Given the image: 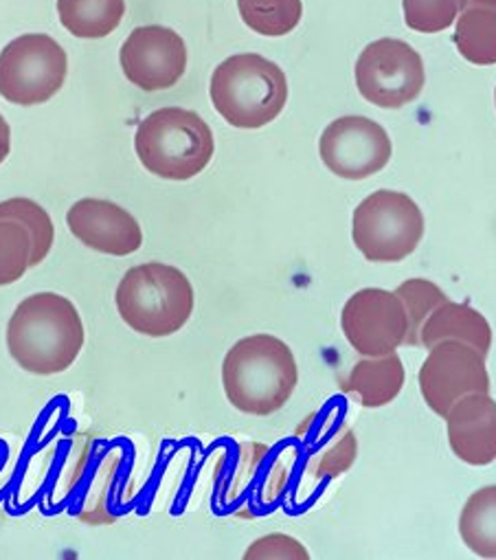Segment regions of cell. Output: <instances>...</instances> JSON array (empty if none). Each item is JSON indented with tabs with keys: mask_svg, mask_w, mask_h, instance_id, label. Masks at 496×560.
<instances>
[{
	"mask_svg": "<svg viewBox=\"0 0 496 560\" xmlns=\"http://www.w3.org/2000/svg\"><path fill=\"white\" fill-rule=\"evenodd\" d=\"M84 322L71 300L36 293L19 304L8 324V350L21 370L36 376L67 372L84 350Z\"/></svg>",
	"mask_w": 496,
	"mask_h": 560,
	"instance_id": "obj_1",
	"label": "cell"
},
{
	"mask_svg": "<svg viewBox=\"0 0 496 560\" xmlns=\"http://www.w3.org/2000/svg\"><path fill=\"white\" fill-rule=\"evenodd\" d=\"M299 368L288 343L273 335L239 339L224 357L222 387L228 402L246 416H273L288 405Z\"/></svg>",
	"mask_w": 496,
	"mask_h": 560,
	"instance_id": "obj_2",
	"label": "cell"
},
{
	"mask_svg": "<svg viewBox=\"0 0 496 560\" xmlns=\"http://www.w3.org/2000/svg\"><path fill=\"white\" fill-rule=\"evenodd\" d=\"M115 306L126 326L137 335L163 339L187 326L193 315L196 295L189 277L161 261L132 266L117 287Z\"/></svg>",
	"mask_w": 496,
	"mask_h": 560,
	"instance_id": "obj_3",
	"label": "cell"
},
{
	"mask_svg": "<svg viewBox=\"0 0 496 560\" xmlns=\"http://www.w3.org/2000/svg\"><path fill=\"white\" fill-rule=\"evenodd\" d=\"M211 102L233 128L258 130L275 121L288 102L286 73L258 54L226 58L211 75Z\"/></svg>",
	"mask_w": 496,
	"mask_h": 560,
	"instance_id": "obj_4",
	"label": "cell"
},
{
	"mask_svg": "<svg viewBox=\"0 0 496 560\" xmlns=\"http://www.w3.org/2000/svg\"><path fill=\"white\" fill-rule=\"evenodd\" d=\"M134 150L150 174L165 180H189L211 163L215 139L198 113L167 106L139 124Z\"/></svg>",
	"mask_w": 496,
	"mask_h": 560,
	"instance_id": "obj_5",
	"label": "cell"
},
{
	"mask_svg": "<svg viewBox=\"0 0 496 560\" xmlns=\"http://www.w3.org/2000/svg\"><path fill=\"white\" fill-rule=\"evenodd\" d=\"M352 237L365 259L395 264L420 246L424 237V215L409 194L378 189L356 207Z\"/></svg>",
	"mask_w": 496,
	"mask_h": 560,
	"instance_id": "obj_6",
	"label": "cell"
},
{
	"mask_svg": "<svg viewBox=\"0 0 496 560\" xmlns=\"http://www.w3.org/2000/svg\"><path fill=\"white\" fill-rule=\"evenodd\" d=\"M69 73L67 51L45 34H27L0 51V95L16 106L54 100Z\"/></svg>",
	"mask_w": 496,
	"mask_h": 560,
	"instance_id": "obj_7",
	"label": "cell"
},
{
	"mask_svg": "<svg viewBox=\"0 0 496 560\" xmlns=\"http://www.w3.org/2000/svg\"><path fill=\"white\" fill-rule=\"evenodd\" d=\"M356 86L378 108H402L415 102L426 86L422 56L402 40H376L363 49L356 62Z\"/></svg>",
	"mask_w": 496,
	"mask_h": 560,
	"instance_id": "obj_8",
	"label": "cell"
},
{
	"mask_svg": "<svg viewBox=\"0 0 496 560\" xmlns=\"http://www.w3.org/2000/svg\"><path fill=\"white\" fill-rule=\"evenodd\" d=\"M293 459L273 448L246 442L222 475L220 499L239 516H253L262 508H273L286 492Z\"/></svg>",
	"mask_w": 496,
	"mask_h": 560,
	"instance_id": "obj_9",
	"label": "cell"
},
{
	"mask_svg": "<svg viewBox=\"0 0 496 560\" xmlns=\"http://www.w3.org/2000/svg\"><path fill=\"white\" fill-rule=\"evenodd\" d=\"M420 392L433 413L446 418L450 407L470 394H489L485 357L457 341L430 348L420 374Z\"/></svg>",
	"mask_w": 496,
	"mask_h": 560,
	"instance_id": "obj_10",
	"label": "cell"
},
{
	"mask_svg": "<svg viewBox=\"0 0 496 560\" xmlns=\"http://www.w3.org/2000/svg\"><path fill=\"white\" fill-rule=\"evenodd\" d=\"M319 154L332 174L345 180H363L387 167L393 143L387 130L374 119L347 115L334 119L323 130Z\"/></svg>",
	"mask_w": 496,
	"mask_h": 560,
	"instance_id": "obj_11",
	"label": "cell"
},
{
	"mask_svg": "<svg viewBox=\"0 0 496 560\" xmlns=\"http://www.w3.org/2000/svg\"><path fill=\"white\" fill-rule=\"evenodd\" d=\"M347 343L363 357L393 354L406 339V313L395 293L363 289L354 293L341 313Z\"/></svg>",
	"mask_w": 496,
	"mask_h": 560,
	"instance_id": "obj_12",
	"label": "cell"
},
{
	"mask_svg": "<svg viewBox=\"0 0 496 560\" xmlns=\"http://www.w3.org/2000/svg\"><path fill=\"white\" fill-rule=\"evenodd\" d=\"M121 69L141 91H167L187 71L185 40L169 27L147 25L134 30L121 47Z\"/></svg>",
	"mask_w": 496,
	"mask_h": 560,
	"instance_id": "obj_13",
	"label": "cell"
},
{
	"mask_svg": "<svg viewBox=\"0 0 496 560\" xmlns=\"http://www.w3.org/2000/svg\"><path fill=\"white\" fill-rule=\"evenodd\" d=\"M67 222L84 246L104 255L126 257L137 253L143 244V231L137 218L110 200H78L69 209Z\"/></svg>",
	"mask_w": 496,
	"mask_h": 560,
	"instance_id": "obj_14",
	"label": "cell"
},
{
	"mask_svg": "<svg viewBox=\"0 0 496 560\" xmlns=\"http://www.w3.org/2000/svg\"><path fill=\"white\" fill-rule=\"evenodd\" d=\"M304 468L315 479H334L347 472L358 455V440L343 418L312 413L295 431Z\"/></svg>",
	"mask_w": 496,
	"mask_h": 560,
	"instance_id": "obj_15",
	"label": "cell"
},
{
	"mask_svg": "<svg viewBox=\"0 0 496 560\" xmlns=\"http://www.w3.org/2000/svg\"><path fill=\"white\" fill-rule=\"evenodd\" d=\"M448 444L457 459L487 466L496 459V400L489 394H470L457 400L446 416Z\"/></svg>",
	"mask_w": 496,
	"mask_h": 560,
	"instance_id": "obj_16",
	"label": "cell"
},
{
	"mask_svg": "<svg viewBox=\"0 0 496 560\" xmlns=\"http://www.w3.org/2000/svg\"><path fill=\"white\" fill-rule=\"evenodd\" d=\"M91 479L86 481L82 501L75 510L78 518L88 525H113L126 510L130 494H123V468L126 455L119 446L104 448L91 446L88 455Z\"/></svg>",
	"mask_w": 496,
	"mask_h": 560,
	"instance_id": "obj_17",
	"label": "cell"
},
{
	"mask_svg": "<svg viewBox=\"0 0 496 560\" xmlns=\"http://www.w3.org/2000/svg\"><path fill=\"white\" fill-rule=\"evenodd\" d=\"M444 341L465 343L487 357L492 348V328L472 306L446 302L422 326V348L430 350Z\"/></svg>",
	"mask_w": 496,
	"mask_h": 560,
	"instance_id": "obj_18",
	"label": "cell"
},
{
	"mask_svg": "<svg viewBox=\"0 0 496 560\" xmlns=\"http://www.w3.org/2000/svg\"><path fill=\"white\" fill-rule=\"evenodd\" d=\"M404 378V365L395 352L387 357H367L352 368L343 381V392L365 409H378L400 396Z\"/></svg>",
	"mask_w": 496,
	"mask_h": 560,
	"instance_id": "obj_19",
	"label": "cell"
},
{
	"mask_svg": "<svg viewBox=\"0 0 496 560\" xmlns=\"http://www.w3.org/2000/svg\"><path fill=\"white\" fill-rule=\"evenodd\" d=\"M454 45L470 65H496V0H463L457 16Z\"/></svg>",
	"mask_w": 496,
	"mask_h": 560,
	"instance_id": "obj_20",
	"label": "cell"
},
{
	"mask_svg": "<svg viewBox=\"0 0 496 560\" xmlns=\"http://www.w3.org/2000/svg\"><path fill=\"white\" fill-rule=\"evenodd\" d=\"M58 14L73 36L97 40L119 27L126 0H58Z\"/></svg>",
	"mask_w": 496,
	"mask_h": 560,
	"instance_id": "obj_21",
	"label": "cell"
},
{
	"mask_svg": "<svg viewBox=\"0 0 496 560\" xmlns=\"http://www.w3.org/2000/svg\"><path fill=\"white\" fill-rule=\"evenodd\" d=\"M459 536L472 553L496 558V486L479 488L468 497L459 514Z\"/></svg>",
	"mask_w": 496,
	"mask_h": 560,
	"instance_id": "obj_22",
	"label": "cell"
},
{
	"mask_svg": "<svg viewBox=\"0 0 496 560\" xmlns=\"http://www.w3.org/2000/svg\"><path fill=\"white\" fill-rule=\"evenodd\" d=\"M34 235L29 226L0 205V287H12L32 268Z\"/></svg>",
	"mask_w": 496,
	"mask_h": 560,
	"instance_id": "obj_23",
	"label": "cell"
},
{
	"mask_svg": "<svg viewBox=\"0 0 496 560\" xmlns=\"http://www.w3.org/2000/svg\"><path fill=\"white\" fill-rule=\"evenodd\" d=\"M237 10L248 30L260 36H288L304 16L302 0H237Z\"/></svg>",
	"mask_w": 496,
	"mask_h": 560,
	"instance_id": "obj_24",
	"label": "cell"
},
{
	"mask_svg": "<svg viewBox=\"0 0 496 560\" xmlns=\"http://www.w3.org/2000/svg\"><path fill=\"white\" fill-rule=\"evenodd\" d=\"M395 295L404 306L406 324H409L404 346L422 348V326L439 306H444L448 302V298L435 282H430V279H424V277L406 279V282H402L395 289Z\"/></svg>",
	"mask_w": 496,
	"mask_h": 560,
	"instance_id": "obj_25",
	"label": "cell"
},
{
	"mask_svg": "<svg viewBox=\"0 0 496 560\" xmlns=\"http://www.w3.org/2000/svg\"><path fill=\"white\" fill-rule=\"evenodd\" d=\"M402 8L409 30L439 34L457 21L463 0H402Z\"/></svg>",
	"mask_w": 496,
	"mask_h": 560,
	"instance_id": "obj_26",
	"label": "cell"
},
{
	"mask_svg": "<svg viewBox=\"0 0 496 560\" xmlns=\"http://www.w3.org/2000/svg\"><path fill=\"white\" fill-rule=\"evenodd\" d=\"M8 211L19 215L32 231L34 235V257H32V268L43 264L54 246L56 240V229L49 218V213L34 200L29 198H10L0 202Z\"/></svg>",
	"mask_w": 496,
	"mask_h": 560,
	"instance_id": "obj_27",
	"label": "cell"
},
{
	"mask_svg": "<svg viewBox=\"0 0 496 560\" xmlns=\"http://www.w3.org/2000/svg\"><path fill=\"white\" fill-rule=\"evenodd\" d=\"M246 560L253 558H299L308 560V549L293 536L286 534H269L264 538H258L244 553Z\"/></svg>",
	"mask_w": 496,
	"mask_h": 560,
	"instance_id": "obj_28",
	"label": "cell"
},
{
	"mask_svg": "<svg viewBox=\"0 0 496 560\" xmlns=\"http://www.w3.org/2000/svg\"><path fill=\"white\" fill-rule=\"evenodd\" d=\"M10 150H12V130L8 119L0 115V165H3L5 159L10 156Z\"/></svg>",
	"mask_w": 496,
	"mask_h": 560,
	"instance_id": "obj_29",
	"label": "cell"
},
{
	"mask_svg": "<svg viewBox=\"0 0 496 560\" xmlns=\"http://www.w3.org/2000/svg\"><path fill=\"white\" fill-rule=\"evenodd\" d=\"M494 102H496V91H494Z\"/></svg>",
	"mask_w": 496,
	"mask_h": 560,
	"instance_id": "obj_30",
	"label": "cell"
}]
</instances>
